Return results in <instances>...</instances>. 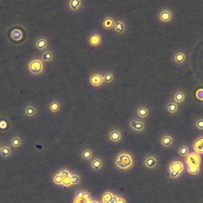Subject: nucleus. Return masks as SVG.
<instances>
[{"label":"nucleus","instance_id":"1","mask_svg":"<svg viewBox=\"0 0 203 203\" xmlns=\"http://www.w3.org/2000/svg\"><path fill=\"white\" fill-rule=\"evenodd\" d=\"M115 164L120 169H128L133 165V159L129 154L126 153H121L117 157Z\"/></svg>","mask_w":203,"mask_h":203},{"label":"nucleus","instance_id":"2","mask_svg":"<svg viewBox=\"0 0 203 203\" xmlns=\"http://www.w3.org/2000/svg\"><path fill=\"white\" fill-rule=\"evenodd\" d=\"M28 69L33 75H40L44 72V63L40 59H34L29 63Z\"/></svg>","mask_w":203,"mask_h":203},{"label":"nucleus","instance_id":"3","mask_svg":"<svg viewBox=\"0 0 203 203\" xmlns=\"http://www.w3.org/2000/svg\"><path fill=\"white\" fill-rule=\"evenodd\" d=\"M184 169L183 164L180 161H173L169 166V171L171 178H177Z\"/></svg>","mask_w":203,"mask_h":203},{"label":"nucleus","instance_id":"4","mask_svg":"<svg viewBox=\"0 0 203 203\" xmlns=\"http://www.w3.org/2000/svg\"><path fill=\"white\" fill-rule=\"evenodd\" d=\"M201 157L196 153H188L185 159V163L188 166H199L201 163Z\"/></svg>","mask_w":203,"mask_h":203},{"label":"nucleus","instance_id":"5","mask_svg":"<svg viewBox=\"0 0 203 203\" xmlns=\"http://www.w3.org/2000/svg\"><path fill=\"white\" fill-rule=\"evenodd\" d=\"M129 126L131 129L135 132H142L145 128V124L140 119L133 118L130 120Z\"/></svg>","mask_w":203,"mask_h":203},{"label":"nucleus","instance_id":"6","mask_svg":"<svg viewBox=\"0 0 203 203\" xmlns=\"http://www.w3.org/2000/svg\"><path fill=\"white\" fill-rule=\"evenodd\" d=\"M88 42L90 46L98 47L102 43V37L98 32H93L89 37Z\"/></svg>","mask_w":203,"mask_h":203},{"label":"nucleus","instance_id":"7","mask_svg":"<svg viewBox=\"0 0 203 203\" xmlns=\"http://www.w3.org/2000/svg\"><path fill=\"white\" fill-rule=\"evenodd\" d=\"M84 6V1L81 0H71L68 1V8L72 13L79 11Z\"/></svg>","mask_w":203,"mask_h":203},{"label":"nucleus","instance_id":"8","mask_svg":"<svg viewBox=\"0 0 203 203\" xmlns=\"http://www.w3.org/2000/svg\"><path fill=\"white\" fill-rule=\"evenodd\" d=\"M90 83L94 87H99L104 83L103 75L98 73H95L92 74L89 79Z\"/></svg>","mask_w":203,"mask_h":203},{"label":"nucleus","instance_id":"9","mask_svg":"<svg viewBox=\"0 0 203 203\" xmlns=\"http://www.w3.org/2000/svg\"><path fill=\"white\" fill-rule=\"evenodd\" d=\"M113 29L115 32L117 34L123 35L125 34L127 31V26L124 21L122 20H118L115 23Z\"/></svg>","mask_w":203,"mask_h":203},{"label":"nucleus","instance_id":"10","mask_svg":"<svg viewBox=\"0 0 203 203\" xmlns=\"http://www.w3.org/2000/svg\"><path fill=\"white\" fill-rule=\"evenodd\" d=\"M158 19L163 23H168L172 19V13L168 9H163L159 13Z\"/></svg>","mask_w":203,"mask_h":203},{"label":"nucleus","instance_id":"11","mask_svg":"<svg viewBox=\"0 0 203 203\" xmlns=\"http://www.w3.org/2000/svg\"><path fill=\"white\" fill-rule=\"evenodd\" d=\"M137 116L139 119H145L150 114V110L145 105H139L136 110Z\"/></svg>","mask_w":203,"mask_h":203},{"label":"nucleus","instance_id":"12","mask_svg":"<svg viewBox=\"0 0 203 203\" xmlns=\"http://www.w3.org/2000/svg\"><path fill=\"white\" fill-rule=\"evenodd\" d=\"M193 148L197 154H203V136L199 137L194 141Z\"/></svg>","mask_w":203,"mask_h":203},{"label":"nucleus","instance_id":"13","mask_svg":"<svg viewBox=\"0 0 203 203\" xmlns=\"http://www.w3.org/2000/svg\"><path fill=\"white\" fill-rule=\"evenodd\" d=\"M115 20L111 16H107L103 19L102 22V27L105 30H111L114 27Z\"/></svg>","mask_w":203,"mask_h":203},{"label":"nucleus","instance_id":"14","mask_svg":"<svg viewBox=\"0 0 203 203\" xmlns=\"http://www.w3.org/2000/svg\"><path fill=\"white\" fill-rule=\"evenodd\" d=\"M109 139L112 142H118L122 138V133L118 129H112L109 132Z\"/></svg>","mask_w":203,"mask_h":203},{"label":"nucleus","instance_id":"15","mask_svg":"<svg viewBox=\"0 0 203 203\" xmlns=\"http://www.w3.org/2000/svg\"><path fill=\"white\" fill-rule=\"evenodd\" d=\"M48 108L49 110L53 113H57L61 109V104L59 101L53 100L49 104Z\"/></svg>","mask_w":203,"mask_h":203},{"label":"nucleus","instance_id":"16","mask_svg":"<svg viewBox=\"0 0 203 203\" xmlns=\"http://www.w3.org/2000/svg\"><path fill=\"white\" fill-rule=\"evenodd\" d=\"M54 54L51 51L48 50L44 52L41 57V60L43 63H50L53 60Z\"/></svg>","mask_w":203,"mask_h":203},{"label":"nucleus","instance_id":"17","mask_svg":"<svg viewBox=\"0 0 203 203\" xmlns=\"http://www.w3.org/2000/svg\"><path fill=\"white\" fill-rule=\"evenodd\" d=\"M35 45H36V47L40 50L45 49L48 46V41L44 37L40 38L37 41Z\"/></svg>","mask_w":203,"mask_h":203},{"label":"nucleus","instance_id":"18","mask_svg":"<svg viewBox=\"0 0 203 203\" xmlns=\"http://www.w3.org/2000/svg\"><path fill=\"white\" fill-rule=\"evenodd\" d=\"M186 60V55L184 53L181 52H177L174 56V60L178 65H181L184 63Z\"/></svg>","mask_w":203,"mask_h":203},{"label":"nucleus","instance_id":"19","mask_svg":"<svg viewBox=\"0 0 203 203\" xmlns=\"http://www.w3.org/2000/svg\"><path fill=\"white\" fill-rule=\"evenodd\" d=\"M157 160L153 156L148 157L145 160V161H144V164H145V166L148 168H150V169H152L155 167L157 166Z\"/></svg>","mask_w":203,"mask_h":203},{"label":"nucleus","instance_id":"20","mask_svg":"<svg viewBox=\"0 0 203 203\" xmlns=\"http://www.w3.org/2000/svg\"><path fill=\"white\" fill-rule=\"evenodd\" d=\"M161 144L162 146L165 147H170L173 142V138L170 135H165L161 139Z\"/></svg>","mask_w":203,"mask_h":203},{"label":"nucleus","instance_id":"21","mask_svg":"<svg viewBox=\"0 0 203 203\" xmlns=\"http://www.w3.org/2000/svg\"><path fill=\"white\" fill-rule=\"evenodd\" d=\"M11 37L14 41H19L23 38V33L19 29H14L12 32Z\"/></svg>","mask_w":203,"mask_h":203},{"label":"nucleus","instance_id":"22","mask_svg":"<svg viewBox=\"0 0 203 203\" xmlns=\"http://www.w3.org/2000/svg\"><path fill=\"white\" fill-rule=\"evenodd\" d=\"M104 82L106 83H110L113 82L114 79V75L112 72H106L103 75Z\"/></svg>","mask_w":203,"mask_h":203},{"label":"nucleus","instance_id":"23","mask_svg":"<svg viewBox=\"0 0 203 203\" xmlns=\"http://www.w3.org/2000/svg\"><path fill=\"white\" fill-rule=\"evenodd\" d=\"M185 98V94L182 91H179L176 93L174 96V100L176 103H182Z\"/></svg>","mask_w":203,"mask_h":203},{"label":"nucleus","instance_id":"24","mask_svg":"<svg viewBox=\"0 0 203 203\" xmlns=\"http://www.w3.org/2000/svg\"><path fill=\"white\" fill-rule=\"evenodd\" d=\"M37 113V109L35 106L33 105H28L25 110V113L27 116H33Z\"/></svg>","mask_w":203,"mask_h":203},{"label":"nucleus","instance_id":"25","mask_svg":"<svg viewBox=\"0 0 203 203\" xmlns=\"http://www.w3.org/2000/svg\"><path fill=\"white\" fill-rule=\"evenodd\" d=\"M167 110L171 114L175 113L178 110V105L176 103H169L167 104Z\"/></svg>","mask_w":203,"mask_h":203},{"label":"nucleus","instance_id":"26","mask_svg":"<svg viewBox=\"0 0 203 203\" xmlns=\"http://www.w3.org/2000/svg\"><path fill=\"white\" fill-rule=\"evenodd\" d=\"M188 171L192 175H195L199 171V166H191L188 167Z\"/></svg>","mask_w":203,"mask_h":203},{"label":"nucleus","instance_id":"27","mask_svg":"<svg viewBox=\"0 0 203 203\" xmlns=\"http://www.w3.org/2000/svg\"><path fill=\"white\" fill-rule=\"evenodd\" d=\"M102 166V161L100 159H95L92 163V166L95 170H99Z\"/></svg>","mask_w":203,"mask_h":203},{"label":"nucleus","instance_id":"28","mask_svg":"<svg viewBox=\"0 0 203 203\" xmlns=\"http://www.w3.org/2000/svg\"><path fill=\"white\" fill-rule=\"evenodd\" d=\"M189 153V147L186 146H182L179 150V154L182 157H185Z\"/></svg>","mask_w":203,"mask_h":203},{"label":"nucleus","instance_id":"29","mask_svg":"<svg viewBox=\"0 0 203 203\" xmlns=\"http://www.w3.org/2000/svg\"><path fill=\"white\" fill-rule=\"evenodd\" d=\"M90 201L89 199H87L83 197H77L74 203H90Z\"/></svg>","mask_w":203,"mask_h":203},{"label":"nucleus","instance_id":"30","mask_svg":"<svg viewBox=\"0 0 203 203\" xmlns=\"http://www.w3.org/2000/svg\"><path fill=\"white\" fill-rule=\"evenodd\" d=\"M92 156V152L90 150H85L82 153V157L85 160L90 159Z\"/></svg>","mask_w":203,"mask_h":203},{"label":"nucleus","instance_id":"31","mask_svg":"<svg viewBox=\"0 0 203 203\" xmlns=\"http://www.w3.org/2000/svg\"><path fill=\"white\" fill-rule=\"evenodd\" d=\"M63 179H64L63 176L61 175V173H59V174H57V175H56L54 176V182L56 184H62Z\"/></svg>","mask_w":203,"mask_h":203},{"label":"nucleus","instance_id":"32","mask_svg":"<svg viewBox=\"0 0 203 203\" xmlns=\"http://www.w3.org/2000/svg\"><path fill=\"white\" fill-rule=\"evenodd\" d=\"M195 95L198 100L203 101V89H199L198 91H196Z\"/></svg>","mask_w":203,"mask_h":203},{"label":"nucleus","instance_id":"33","mask_svg":"<svg viewBox=\"0 0 203 203\" xmlns=\"http://www.w3.org/2000/svg\"><path fill=\"white\" fill-rule=\"evenodd\" d=\"M62 184L64 185H65V186H70V185H71L72 184V182H71V176L66 177V178H64Z\"/></svg>","mask_w":203,"mask_h":203},{"label":"nucleus","instance_id":"34","mask_svg":"<svg viewBox=\"0 0 203 203\" xmlns=\"http://www.w3.org/2000/svg\"><path fill=\"white\" fill-rule=\"evenodd\" d=\"M196 127L199 130H203V119H198L195 123Z\"/></svg>","mask_w":203,"mask_h":203},{"label":"nucleus","instance_id":"35","mask_svg":"<svg viewBox=\"0 0 203 203\" xmlns=\"http://www.w3.org/2000/svg\"><path fill=\"white\" fill-rule=\"evenodd\" d=\"M71 179L72 184H77L79 182V178L77 175H71Z\"/></svg>","mask_w":203,"mask_h":203},{"label":"nucleus","instance_id":"36","mask_svg":"<svg viewBox=\"0 0 203 203\" xmlns=\"http://www.w3.org/2000/svg\"><path fill=\"white\" fill-rule=\"evenodd\" d=\"M61 175L63 176V178H66V177H69L71 176V175L70 174V173L66 170H64L63 171H62L61 173Z\"/></svg>","mask_w":203,"mask_h":203},{"label":"nucleus","instance_id":"37","mask_svg":"<svg viewBox=\"0 0 203 203\" xmlns=\"http://www.w3.org/2000/svg\"><path fill=\"white\" fill-rule=\"evenodd\" d=\"M7 126V123L4 121H0V128H6Z\"/></svg>","mask_w":203,"mask_h":203},{"label":"nucleus","instance_id":"38","mask_svg":"<svg viewBox=\"0 0 203 203\" xmlns=\"http://www.w3.org/2000/svg\"><path fill=\"white\" fill-rule=\"evenodd\" d=\"M115 203H126V201L121 198H118L117 201H116Z\"/></svg>","mask_w":203,"mask_h":203},{"label":"nucleus","instance_id":"39","mask_svg":"<svg viewBox=\"0 0 203 203\" xmlns=\"http://www.w3.org/2000/svg\"><path fill=\"white\" fill-rule=\"evenodd\" d=\"M19 140L18 138H15L14 139V141H13V143H14V145H16V146H17V145L19 144Z\"/></svg>","mask_w":203,"mask_h":203},{"label":"nucleus","instance_id":"40","mask_svg":"<svg viewBox=\"0 0 203 203\" xmlns=\"http://www.w3.org/2000/svg\"><path fill=\"white\" fill-rule=\"evenodd\" d=\"M90 203H98V202L96 201H91Z\"/></svg>","mask_w":203,"mask_h":203}]
</instances>
